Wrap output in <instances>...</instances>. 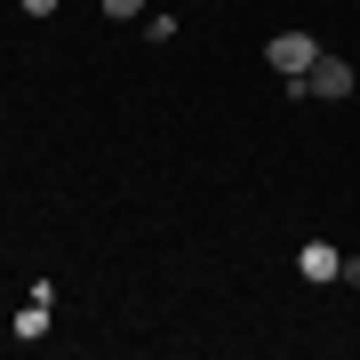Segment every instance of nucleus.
Wrapping results in <instances>:
<instances>
[{"label": "nucleus", "mask_w": 360, "mask_h": 360, "mask_svg": "<svg viewBox=\"0 0 360 360\" xmlns=\"http://www.w3.org/2000/svg\"><path fill=\"white\" fill-rule=\"evenodd\" d=\"M312 56H321V40H312V32H272V40H264V65L281 72V80H304Z\"/></svg>", "instance_id": "obj_1"}, {"label": "nucleus", "mask_w": 360, "mask_h": 360, "mask_svg": "<svg viewBox=\"0 0 360 360\" xmlns=\"http://www.w3.org/2000/svg\"><path fill=\"white\" fill-rule=\"evenodd\" d=\"M360 89V80H352V65H345V56H336V49H321V56H312V72H304V96H352Z\"/></svg>", "instance_id": "obj_2"}, {"label": "nucleus", "mask_w": 360, "mask_h": 360, "mask_svg": "<svg viewBox=\"0 0 360 360\" xmlns=\"http://www.w3.org/2000/svg\"><path fill=\"white\" fill-rule=\"evenodd\" d=\"M296 281H312V288H321V281H345V257H336L328 240H304V248H296Z\"/></svg>", "instance_id": "obj_3"}, {"label": "nucleus", "mask_w": 360, "mask_h": 360, "mask_svg": "<svg viewBox=\"0 0 360 360\" xmlns=\"http://www.w3.org/2000/svg\"><path fill=\"white\" fill-rule=\"evenodd\" d=\"M40 336H49V304H40V296H32V304L16 312V345H40Z\"/></svg>", "instance_id": "obj_4"}, {"label": "nucleus", "mask_w": 360, "mask_h": 360, "mask_svg": "<svg viewBox=\"0 0 360 360\" xmlns=\"http://www.w3.org/2000/svg\"><path fill=\"white\" fill-rule=\"evenodd\" d=\"M104 16H112V25H129V16H144V0H104Z\"/></svg>", "instance_id": "obj_5"}, {"label": "nucleus", "mask_w": 360, "mask_h": 360, "mask_svg": "<svg viewBox=\"0 0 360 360\" xmlns=\"http://www.w3.org/2000/svg\"><path fill=\"white\" fill-rule=\"evenodd\" d=\"M16 8H25V16H56V0H16Z\"/></svg>", "instance_id": "obj_6"}]
</instances>
